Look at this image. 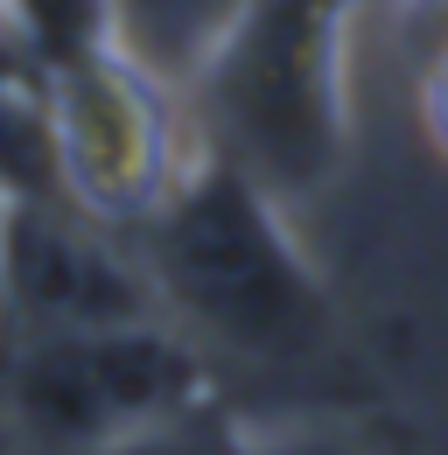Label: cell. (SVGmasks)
<instances>
[{"label": "cell", "instance_id": "obj_10", "mask_svg": "<svg viewBox=\"0 0 448 455\" xmlns=\"http://www.w3.org/2000/svg\"><path fill=\"white\" fill-rule=\"evenodd\" d=\"M252 455H372V449L350 435H267V442H252Z\"/></svg>", "mask_w": 448, "mask_h": 455}, {"label": "cell", "instance_id": "obj_3", "mask_svg": "<svg viewBox=\"0 0 448 455\" xmlns=\"http://www.w3.org/2000/svg\"><path fill=\"white\" fill-rule=\"evenodd\" d=\"M204 399L211 364L168 315L0 337V420L43 455H99Z\"/></svg>", "mask_w": 448, "mask_h": 455}, {"label": "cell", "instance_id": "obj_7", "mask_svg": "<svg viewBox=\"0 0 448 455\" xmlns=\"http://www.w3.org/2000/svg\"><path fill=\"white\" fill-rule=\"evenodd\" d=\"M112 7H119L126 50H140L168 77H189V63L204 57V43L218 36V21L238 0H112Z\"/></svg>", "mask_w": 448, "mask_h": 455}, {"label": "cell", "instance_id": "obj_5", "mask_svg": "<svg viewBox=\"0 0 448 455\" xmlns=\"http://www.w3.org/2000/svg\"><path fill=\"white\" fill-rule=\"evenodd\" d=\"M162 315L126 231L84 218L70 196H0V337L106 330Z\"/></svg>", "mask_w": 448, "mask_h": 455}, {"label": "cell", "instance_id": "obj_6", "mask_svg": "<svg viewBox=\"0 0 448 455\" xmlns=\"http://www.w3.org/2000/svg\"><path fill=\"white\" fill-rule=\"evenodd\" d=\"M0 36L28 63H43L50 77L112 50V43H126L112 0H0Z\"/></svg>", "mask_w": 448, "mask_h": 455}, {"label": "cell", "instance_id": "obj_1", "mask_svg": "<svg viewBox=\"0 0 448 455\" xmlns=\"http://www.w3.org/2000/svg\"><path fill=\"white\" fill-rule=\"evenodd\" d=\"M133 252L162 315L196 350L211 343L252 364H308L336 337L330 287L287 231V204L204 148L168 204L133 231Z\"/></svg>", "mask_w": 448, "mask_h": 455}, {"label": "cell", "instance_id": "obj_2", "mask_svg": "<svg viewBox=\"0 0 448 455\" xmlns=\"http://www.w3.org/2000/svg\"><path fill=\"white\" fill-rule=\"evenodd\" d=\"M350 28L357 0H238L182 77L196 148L274 204L330 189L350 155Z\"/></svg>", "mask_w": 448, "mask_h": 455}, {"label": "cell", "instance_id": "obj_9", "mask_svg": "<svg viewBox=\"0 0 448 455\" xmlns=\"http://www.w3.org/2000/svg\"><path fill=\"white\" fill-rule=\"evenodd\" d=\"M399 43H406L413 70L448 57V0H399Z\"/></svg>", "mask_w": 448, "mask_h": 455}, {"label": "cell", "instance_id": "obj_8", "mask_svg": "<svg viewBox=\"0 0 448 455\" xmlns=\"http://www.w3.org/2000/svg\"><path fill=\"white\" fill-rule=\"evenodd\" d=\"M99 455H252V435H238V420L218 399H204V406H189L175 420H155V427H140V435H126V442H112Z\"/></svg>", "mask_w": 448, "mask_h": 455}, {"label": "cell", "instance_id": "obj_11", "mask_svg": "<svg viewBox=\"0 0 448 455\" xmlns=\"http://www.w3.org/2000/svg\"><path fill=\"white\" fill-rule=\"evenodd\" d=\"M420 119H428L435 148L448 155V57H435L428 70H420Z\"/></svg>", "mask_w": 448, "mask_h": 455}, {"label": "cell", "instance_id": "obj_4", "mask_svg": "<svg viewBox=\"0 0 448 455\" xmlns=\"http://www.w3.org/2000/svg\"><path fill=\"white\" fill-rule=\"evenodd\" d=\"M50 162L56 196L133 238L196 162L189 99L140 50L112 43L50 77Z\"/></svg>", "mask_w": 448, "mask_h": 455}]
</instances>
